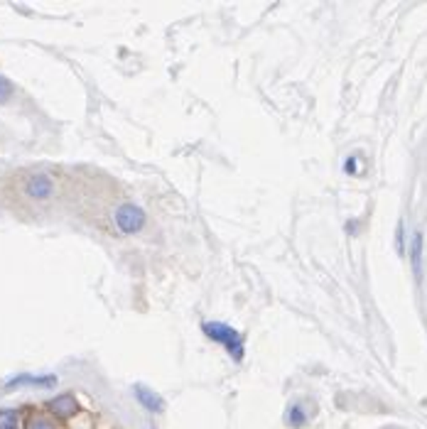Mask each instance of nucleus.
I'll list each match as a JSON object with an SVG mask.
<instances>
[{"mask_svg":"<svg viewBox=\"0 0 427 429\" xmlns=\"http://www.w3.org/2000/svg\"><path fill=\"white\" fill-rule=\"evenodd\" d=\"M136 398H138V403L145 410H150V412H162V410H165V403H162L160 395H157L155 390L145 388V385H136Z\"/></svg>","mask_w":427,"mask_h":429,"instance_id":"39448f33","label":"nucleus"},{"mask_svg":"<svg viewBox=\"0 0 427 429\" xmlns=\"http://www.w3.org/2000/svg\"><path fill=\"white\" fill-rule=\"evenodd\" d=\"M25 189H27V194H30V197L47 199V197H52V192H54V181L49 179L47 175H32L30 179H27Z\"/></svg>","mask_w":427,"mask_h":429,"instance_id":"7ed1b4c3","label":"nucleus"},{"mask_svg":"<svg viewBox=\"0 0 427 429\" xmlns=\"http://www.w3.org/2000/svg\"><path fill=\"white\" fill-rule=\"evenodd\" d=\"M25 429H54V424L49 422V419H45V417H32L30 422H27Z\"/></svg>","mask_w":427,"mask_h":429,"instance_id":"9b49d317","label":"nucleus"},{"mask_svg":"<svg viewBox=\"0 0 427 429\" xmlns=\"http://www.w3.org/2000/svg\"><path fill=\"white\" fill-rule=\"evenodd\" d=\"M115 226L120 228V233H136L145 226V211L136 204H123L115 211Z\"/></svg>","mask_w":427,"mask_h":429,"instance_id":"f03ea898","label":"nucleus"},{"mask_svg":"<svg viewBox=\"0 0 427 429\" xmlns=\"http://www.w3.org/2000/svg\"><path fill=\"white\" fill-rule=\"evenodd\" d=\"M202 329L211 341L226 346V351H229L236 361L243 358V339H241V334L234 329V326L224 324V321H204Z\"/></svg>","mask_w":427,"mask_h":429,"instance_id":"f257e3e1","label":"nucleus"},{"mask_svg":"<svg viewBox=\"0 0 427 429\" xmlns=\"http://www.w3.org/2000/svg\"><path fill=\"white\" fill-rule=\"evenodd\" d=\"M412 268H415V273L420 275V255H422V233L415 231V236H412Z\"/></svg>","mask_w":427,"mask_h":429,"instance_id":"0eeeda50","label":"nucleus"},{"mask_svg":"<svg viewBox=\"0 0 427 429\" xmlns=\"http://www.w3.org/2000/svg\"><path fill=\"white\" fill-rule=\"evenodd\" d=\"M22 383H32V385H42V388H49V385L57 383V378L54 375H42V378H32V375H20L15 380H10L8 388H15V385H22Z\"/></svg>","mask_w":427,"mask_h":429,"instance_id":"423d86ee","label":"nucleus"},{"mask_svg":"<svg viewBox=\"0 0 427 429\" xmlns=\"http://www.w3.org/2000/svg\"><path fill=\"white\" fill-rule=\"evenodd\" d=\"M0 429H17L15 410H0Z\"/></svg>","mask_w":427,"mask_h":429,"instance_id":"6e6552de","label":"nucleus"},{"mask_svg":"<svg viewBox=\"0 0 427 429\" xmlns=\"http://www.w3.org/2000/svg\"><path fill=\"white\" fill-rule=\"evenodd\" d=\"M10 96H13V83L6 76H0V104H6Z\"/></svg>","mask_w":427,"mask_h":429,"instance_id":"9d476101","label":"nucleus"},{"mask_svg":"<svg viewBox=\"0 0 427 429\" xmlns=\"http://www.w3.org/2000/svg\"><path fill=\"white\" fill-rule=\"evenodd\" d=\"M287 419H290L292 427H303L305 419H307V417H305V412L300 410V405H295V407L290 410V414H287Z\"/></svg>","mask_w":427,"mask_h":429,"instance_id":"1a4fd4ad","label":"nucleus"},{"mask_svg":"<svg viewBox=\"0 0 427 429\" xmlns=\"http://www.w3.org/2000/svg\"><path fill=\"white\" fill-rule=\"evenodd\" d=\"M47 407H49V412H52L54 417L69 419V417H72V414L79 410V405H76V400H74L72 395H59V398L49 400Z\"/></svg>","mask_w":427,"mask_h":429,"instance_id":"20e7f679","label":"nucleus"}]
</instances>
